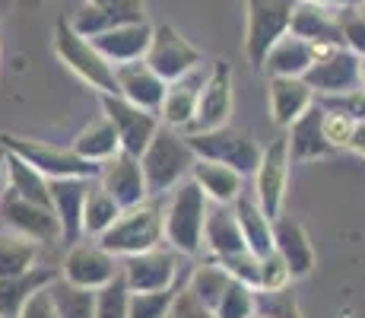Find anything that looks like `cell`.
<instances>
[{
    "mask_svg": "<svg viewBox=\"0 0 365 318\" xmlns=\"http://www.w3.org/2000/svg\"><path fill=\"white\" fill-rule=\"evenodd\" d=\"M163 197L150 194L146 201L133 204V207H124L118 214V220L102 232L96 242L102 245L105 252H111L115 258H128V254L146 252L163 245Z\"/></svg>",
    "mask_w": 365,
    "mask_h": 318,
    "instance_id": "cell-1",
    "label": "cell"
},
{
    "mask_svg": "<svg viewBox=\"0 0 365 318\" xmlns=\"http://www.w3.org/2000/svg\"><path fill=\"white\" fill-rule=\"evenodd\" d=\"M137 159H140V169H143L150 194L165 197L181 179L191 175V162L197 156H194L187 137H181L175 127L159 124L156 134L150 137V144L143 146V153H140Z\"/></svg>",
    "mask_w": 365,
    "mask_h": 318,
    "instance_id": "cell-2",
    "label": "cell"
},
{
    "mask_svg": "<svg viewBox=\"0 0 365 318\" xmlns=\"http://www.w3.org/2000/svg\"><path fill=\"white\" fill-rule=\"evenodd\" d=\"M207 194L187 175L168 191L163 210V239L181 254H197L203 249V217H207Z\"/></svg>",
    "mask_w": 365,
    "mask_h": 318,
    "instance_id": "cell-3",
    "label": "cell"
},
{
    "mask_svg": "<svg viewBox=\"0 0 365 318\" xmlns=\"http://www.w3.org/2000/svg\"><path fill=\"white\" fill-rule=\"evenodd\" d=\"M185 137L191 144L194 156L226 162V166H232L242 175H255L264 153V146L255 140V134L242 131V127H229V124L213 127V131H200V134H185Z\"/></svg>",
    "mask_w": 365,
    "mask_h": 318,
    "instance_id": "cell-4",
    "label": "cell"
},
{
    "mask_svg": "<svg viewBox=\"0 0 365 318\" xmlns=\"http://www.w3.org/2000/svg\"><path fill=\"white\" fill-rule=\"evenodd\" d=\"M54 54H58L83 83H89L96 93H118L115 64L105 61L102 54L96 51L93 41L83 39V35L70 23H64V19L54 26Z\"/></svg>",
    "mask_w": 365,
    "mask_h": 318,
    "instance_id": "cell-5",
    "label": "cell"
},
{
    "mask_svg": "<svg viewBox=\"0 0 365 318\" xmlns=\"http://www.w3.org/2000/svg\"><path fill=\"white\" fill-rule=\"evenodd\" d=\"M0 146L16 156H23L32 169H38L45 179H64V175H80V179H99V162H89L76 156L73 150L64 146H51L45 140L29 137H13V134H0Z\"/></svg>",
    "mask_w": 365,
    "mask_h": 318,
    "instance_id": "cell-6",
    "label": "cell"
},
{
    "mask_svg": "<svg viewBox=\"0 0 365 318\" xmlns=\"http://www.w3.org/2000/svg\"><path fill=\"white\" fill-rule=\"evenodd\" d=\"M299 0H248V19H245V51L248 61L261 70L264 54L277 39L289 32L292 13Z\"/></svg>",
    "mask_w": 365,
    "mask_h": 318,
    "instance_id": "cell-7",
    "label": "cell"
},
{
    "mask_svg": "<svg viewBox=\"0 0 365 318\" xmlns=\"http://www.w3.org/2000/svg\"><path fill=\"white\" fill-rule=\"evenodd\" d=\"M0 226L16 236L32 239L35 245H54L61 242V220L54 217L51 207L32 204L26 197L13 194L6 185H0Z\"/></svg>",
    "mask_w": 365,
    "mask_h": 318,
    "instance_id": "cell-8",
    "label": "cell"
},
{
    "mask_svg": "<svg viewBox=\"0 0 365 318\" xmlns=\"http://www.w3.org/2000/svg\"><path fill=\"white\" fill-rule=\"evenodd\" d=\"M302 80L312 86L314 96H346L362 89L359 80V54L349 48H327L324 54L312 61V67L302 74Z\"/></svg>",
    "mask_w": 365,
    "mask_h": 318,
    "instance_id": "cell-9",
    "label": "cell"
},
{
    "mask_svg": "<svg viewBox=\"0 0 365 318\" xmlns=\"http://www.w3.org/2000/svg\"><path fill=\"white\" fill-rule=\"evenodd\" d=\"M99 99H102V115L115 124V134H118L121 150L130 153V156H140L143 146L150 144V137L156 134V127L163 124L159 121V115L128 102V99L118 96V93H99Z\"/></svg>",
    "mask_w": 365,
    "mask_h": 318,
    "instance_id": "cell-10",
    "label": "cell"
},
{
    "mask_svg": "<svg viewBox=\"0 0 365 318\" xmlns=\"http://www.w3.org/2000/svg\"><path fill=\"white\" fill-rule=\"evenodd\" d=\"M58 271H61V280L96 293V289H102L121 274V261L111 252H105L99 242H73Z\"/></svg>",
    "mask_w": 365,
    "mask_h": 318,
    "instance_id": "cell-11",
    "label": "cell"
},
{
    "mask_svg": "<svg viewBox=\"0 0 365 318\" xmlns=\"http://www.w3.org/2000/svg\"><path fill=\"white\" fill-rule=\"evenodd\" d=\"M229 118H232V67L220 61L203 80L197 93V109H194L191 121L185 124V134L213 131V127L229 124Z\"/></svg>",
    "mask_w": 365,
    "mask_h": 318,
    "instance_id": "cell-12",
    "label": "cell"
},
{
    "mask_svg": "<svg viewBox=\"0 0 365 318\" xmlns=\"http://www.w3.org/2000/svg\"><path fill=\"white\" fill-rule=\"evenodd\" d=\"M143 61L163 76L165 83L178 80V76L191 74L194 67H200L203 58L200 51L191 45V41L181 39V32L175 26H153V39H150V48H146Z\"/></svg>",
    "mask_w": 365,
    "mask_h": 318,
    "instance_id": "cell-13",
    "label": "cell"
},
{
    "mask_svg": "<svg viewBox=\"0 0 365 318\" xmlns=\"http://www.w3.org/2000/svg\"><path fill=\"white\" fill-rule=\"evenodd\" d=\"M289 140L277 137L270 146L261 153V162L255 169V182H257V207L267 217H279L283 214V197H286V185H289Z\"/></svg>",
    "mask_w": 365,
    "mask_h": 318,
    "instance_id": "cell-14",
    "label": "cell"
},
{
    "mask_svg": "<svg viewBox=\"0 0 365 318\" xmlns=\"http://www.w3.org/2000/svg\"><path fill=\"white\" fill-rule=\"evenodd\" d=\"M121 274L124 284L130 293H146V289H165L175 284V274H178V258L175 252L165 249H146L137 254H128L121 261Z\"/></svg>",
    "mask_w": 365,
    "mask_h": 318,
    "instance_id": "cell-15",
    "label": "cell"
},
{
    "mask_svg": "<svg viewBox=\"0 0 365 318\" xmlns=\"http://www.w3.org/2000/svg\"><path fill=\"white\" fill-rule=\"evenodd\" d=\"M99 185L115 197L121 207H133V204L146 201L150 197V188H146L143 169H140V159L130 156V153L118 150L111 159H105L99 166Z\"/></svg>",
    "mask_w": 365,
    "mask_h": 318,
    "instance_id": "cell-16",
    "label": "cell"
},
{
    "mask_svg": "<svg viewBox=\"0 0 365 318\" xmlns=\"http://www.w3.org/2000/svg\"><path fill=\"white\" fill-rule=\"evenodd\" d=\"M96 179H80V175H64V179H48V194H51V210L61 220V236L64 242H80L83 236V204L86 191Z\"/></svg>",
    "mask_w": 365,
    "mask_h": 318,
    "instance_id": "cell-17",
    "label": "cell"
},
{
    "mask_svg": "<svg viewBox=\"0 0 365 318\" xmlns=\"http://www.w3.org/2000/svg\"><path fill=\"white\" fill-rule=\"evenodd\" d=\"M115 83H118V96H124L128 102L140 105V109H146V111H159L165 86H168L143 58L128 61V64H115Z\"/></svg>",
    "mask_w": 365,
    "mask_h": 318,
    "instance_id": "cell-18",
    "label": "cell"
},
{
    "mask_svg": "<svg viewBox=\"0 0 365 318\" xmlns=\"http://www.w3.org/2000/svg\"><path fill=\"white\" fill-rule=\"evenodd\" d=\"M150 39H153V26L146 19H137V23L108 26V29L93 35L89 41H93L96 51L108 64H128V61L143 58L146 48H150Z\"/></svg>",
    "mask_w": 365,
    "mask_h": 318,
    "instance_id": "cell-19",
    "label": "cell"
},
{
    "mask_svg": "<svg viewBox=\"0 0 365 318\" xmlns=\"http://www.w3.org/2000/svg\"><path fill=\"white\" fill-rule=\"evenodd\" d=\"M273 249L279 252V258L286 261L292 280L296 277H308L314 267V249L308 242V232L296 217H273Z\"/></svg>",
    "mask_w": 365,
    "mask_h": 318,
    "instance_id": "cell-20",
    "label": "cell"
},
{
    "mask_svg": "<svg viewBox=\"0 0 365 318\" xmlns=\"http://www.w3.org/2000/svg\"><path fill=\"white\" fill-rule=\"evenodd\" d=\"M207 74L210 70H203V67H194L191 74H185V76H178V80H172L165 86V96H163V105H159V121L168 124V127H175V131H185V124L191 121V115H194V109H197V93H200V86H203V80H207Z\"/></svg>",
    "mask_w": 365,
    "mask_h": 318,
    "instance_id": "cell-21",
    "label": "cell"
},
{
    "mask_svg": "<svg viewBox=\"0 0 365 318\" xmlns=\"http://www.w3.org/2000/svg\"><path fill=\"white\" fill-rule=\"evenodd\" d=\"M203 249L213 258L245 252L242 226L235 220L232 204H210L207 207V217H203Z\"/></svg>",
    "mask_w": 365,
    "mask_h": 318,
    "instance_id": "cell-22",
    "label": "cell"
},
{
    "mask_svg": "<svg viewBox=\"0 0 365 318\" xmlns=\"http://www.w3.org/2000/svg\"><path fill=\"white\" fill-rule=\"evenodd\" d=\"M267 93H270L273 121L279 127H289L299 115H305V111L314 105L312 86H308L302 76H270Z\"/></svg>",
    "mask_w": 365,
    "mask_h": 318,
    "instance_id": "cell-23",
    "label": "cell"
},
{
    "mask_svg": "<svg viewBox=\"0 0 365 318\" xmlns=\"http://www.w3.org/2000/svg\"><path fill=\"white\" fill-rule=\"evenodd\" d=\"M289 32L299 35V39L312 41V45H343V35H340V26H336V16H334V6H324V4H312V0H299L296 13H292V23H289Z\"/></svg>",
    "mask_w": 365,
    "mask_h": 318,
    "instance_id": "cell-24",
    "label": "cell"
},
{
    "mask_svg": "<svg viewBox=\"0 0 365 318\" xmlns=\"http://www.w3.org/2000/svg\"><path fill=\"white\" fill-rule=\"evenodd\" d=\"M191 179L197 182V188L207 194L210 204H232L245 191V175L235 172L226 162H213V159L197 156L191 162Z\"/></svg>",
    "mask_w": 365,
    "mask_h": 318,
    "instance_id": "cell-25",
    "label": "cell"
},
{
    "mask_svg": "<svg viewBox=\"0 0 365 318\" xmlns=\"http://www.w3.org/2000/svg\"><path fill=\"white\" fill-rule=\"evenodd\" d=\"M58 277H61L58 267H45V264H35L23 274H13V277H0V318H19V309L26 306V299L35 289L48 287Z\"/></svg>",
    "mask_w": 365,
    "mask_h": 318,
    "instance_id": "cell-26",
    "label": "cell"
},
{
    "mask_svg": "<svg viewBox=\"0 0 365 318\" xmlns=\"http://www.w3.org/2000/svg\"><path fill=\"white\" fill-rule=\"evenodd\" d=\"M314 54H312V41L299 39V35L286 32L283 39H277L270 45V51L264 54L261 70H267L270 76H302L312 67Z\"/></svg>",
    "mask_w": 365,
    "mask_h": 318,
    "instance_id": "cell-27",
    "label": "cell"
},
{
    "mask_svg": "<svg viewBox=\"0 0 365 318\" xmlns=\"http://www.w3.org/2000/svg\"><path fill=\"white\" fill-rule=\"evenodd\" d=\"M235 210V220L242 226V239H245V249L257 258H264L267 252H273V220L257 207L255 197H245L238 194L232 201Z\"/></svg>",
    "mask_w": 365,
    "mask_h": 318,
    "instance_id": "cell-28",
    "label": "cell"
},
{
    "mask_svg": "<svg viewBox=\"0 0 365 318\" xmlns=\"http://www.w3.org/2000/svg\"><path fill=\"white\" fill-rule=\"evenodd\" d=\"M321 105H312L305 115H299L296 121L286 127V140H289V156L296 159H318V156H331V144L321 134Z\"/></svg>",
    "mask_w": 365,
    "mask_h": 318,
    "instance_id": "cell-29",
    "label": "cell"
},
{
    "mask_svg": "<svg viewBox=\"0 0 365 318\" xmlns=\"http://www.w3.org/2000/svg\"><path fill=\"white\" fill-rule=\"evenodd\" d=\"M4 185L10 188L13 194L26 197V201H32V204H45V207H51V194H48V179L38 172V169H32L23 156H16V153H10V150H4Z\"/></svg>",
    "mask_w": 365,
    "mask_h": 318,
    "instance_id": "cell-30",
    "label": "cell"
},
{
    "mask_svg": "<svg viewBox=\"0 0 365 318\" xmlns=\"http://www.w3.org/2000/svg\"><path fill=\"white\" fill-rule=\"evenodd\" d=\"M70 150L76 153V156L89 159V162H102L111 159L118 150H121V144H118V134H115V124L108 121V118H99V121H93L89 127H83L80 134H76V140L70 144Z\"/></svg>",
    "mask_w": 365,
    "mask_h": 318,
    "instance_id": "cell-31",
    "label": "cell"
},
{
    "mask_svg": "<svg viewBox=\"0 0 365 318\" xmlns=\"http://www.w3.org/2000/svg\"><path fill=\"white\" fill-rule=\"evenodd\" d=\"M121 210H124L121 204H118L115 197L99 185V182H93L89 191H86V204H83V236L99 239L102 232L118 220Z\"/></svg>",
    "mask_w": 365,
    "mask_h": 318,
    "instance_id": "cell-32",
    "label": "cell"
},
{
    "mask_svg": "<svg viewBox=\"0 0 365 318\" xmlns=\"http://www.w3.org/2000/svg\"><path fill=\"white\" fill-rule=\"evenodd\" d=\"M38 249L41 245H35L32 239L16 236V232L0 226V277H13V274L35 267L38 264Z\"/></svg>",
    "mask_w": 365,
    "mask_h": 318,
    "instance_id": "cell-33",
    "label": "cell"
},
{
    "mask_svg": "<svg viewBox=\"0 0 365 318\" xmlns=\"http://www.w3.org/2000/svg\"><path fill=\"white\" fill-rule=\"evenodd\" d=\"M51 296L58 306V318H96V293L73 287L67 280H51Z\"/></svg>",
    "mask_w": 365,
    "mask_h": 318,
    "instance_id": "cell-34",
    "label": "cell"
},
{
    "mask_svg": "<svg viewBox=\"0 0 365 318\" xmlns=\"http://www.w3.org/2000/svg\"><path fill=\"white\" fill-rule=\"evenodd\" d=\"M257 312V289L242 284V280H229V287L222 289L220 302L213 306L216 318H255Z\"/></svg>",
    "mask_w": 365,
    "mask_h": 318,
    "instance_id": "cell-35",
    "label": "cell"
},
{
    "mask_svg": "<svg viewBox=\"0 0 365 318\" xmlns=\"http://www.w3.org/2000/svg\"><path fill=\"white\" fill-rule=\"evenodd\" d=\"M229 271L220 264V261H213V264H200L197 271L191 274V280H187V289H191L194 296L203 302L207 309H213L216 302H220L222 289L229 287Z\"/></svg>",
    "mask_w": 365,
    "mask_h": 318,
    "instance_id": "cell-36",
    "label": "cell"
},
{
    "mask_svg": "<svg viewBox=\"0 0 365 318\" xmlns=\"http://www.w3.org/2000/svg\"><path fill=\"white\" fill-rule=\"evenodd\" d=\"M334 16H336V26H340L343 45L356 54H365V13L359 10V0L334 6Z\"/></svg>",
    "mask_w": 365,
    "mask_h": 318,
    "instance_id": "cell-37",
    "label": "cell"
},
{
    "mask_svg": "<svg viewBox=\"0 0 365 318\" xmlns=\"http://www.w3.org/2000/svg\"><path fill=\"white\" fill-rule=\"evenodd\" d=\"M175 299V289H146V293H128V318H165Z\"/></svg>",
    "mask_w": 365,
    "mask_h": 318,
    "instance_id": "cell-38",
    "label": "cell"
},
{
    "mask_svg": "<svg viewBox=\"0 0 365 318\" xmlns=\"http://www.w3.org/2000/svg\"><path fill=\"white\" fill-rule=\"evenodd\" d=\"M353 131H356V118L353 115H346V111H340V109H331V105L321 111V134H324V140L331 144L334 153L336 150H349Z\"/></svg>",
    "mask_w": 365,
    "mask_h": 318,
    "instance_id": "cell-39",
    "label": "cell"
},
{
    "mask_svg": "<svg viewBox=\"0 0 365 318\" xmlns=\"http://www.w3.org/2000/svg\"><path fill=\"white\" fill-rule=\"evenodd\" d=\"M128 293L130 289L124 284V274L96 289V318H128Z\"/></svg>",
    "mask_w": 365,
    "mask_h": 318,
    "instance_id": "cell-40",
    "label": "cell"
},
{
    "mask_svg": "<svg viewBox=\"0 0 365 318\" xmlns=\"http://www.w3.org/2000/svg\"><path fill=\"white\" fill-rule=\"evenodd\" d=\"M257 312L270 318H302L296 296L289 293V287L283 289H257Z\"/></svg>",
    "mask_w": 365,
    "mask_h": 318,
    "instance_id": "cell-41",
    "label": "cell"
},
{
    "mask_svg": "<svg viewBox=\"0 0 365 318\" xmlns=\"http://www.w3.org/2000/svg\"><path fill=\"white\" fill-rule=\"evenodd\" d=\"M289 284H292V274L277 249L267 252L264 258H257V289H283Z\"/></svg>",
    "mask_w": 365,
    "mask_h": 318,
    "instance_id": "cell-42",
    "label": "cell"
},
{
    "mask_svg": "<svg viewBox=\"0 0 365 318\" xmlns=\"http://www.w3.org/2000/svg\"><path fill=\"white\" fill-rule=\"evenodd\" d=\"M86 4L96 6V10H99L111 26L146 19V4H143V0H86Z\"/></svg>",
    "mask_w": 365,
    "mask_h": 318,
    "instance_id": "cell-43",
    "label": "cell"
},
{
    "mask_svg": "<svg viewBox=\"0 0 365 318\" xmlns=\"http://www.w3.org/2000/svg\"><path fill=\"white\" fill-rule=\"evenodd\" d=\"M216 261L229 271V277H235V280H242V284L257 289V254H251L248 249H245V252L226 254V258H216Z\"/></svg>",
    "mask_w": 365,
    "mask_h": 318,
    "instance_id": "cell-44",
    "label": "cell"
},
{
    "mask_svg": "<svg viewBox=\"0 0 365 318\" xmlns=\"http://www.w3.org/2000/svg\"><path fill=\"white\" fill-rule=\"evenodd\" d=\"M165 318H216V315H213V309L203 306L191 289L181 287V289H175V299H172V306H168Z\"/></svg>",
    "mask_w": 365,
    "mask_h": 318,
    "instance_id": "cell-45",
    "label": "cell"
},
{
    "mask_svg": "<svg viewBox=\"0 0 365 318\" xmlns=\"http://www.w3.org/2000/svg\"><path fill=\"white\" fill-rule=\"evenodd\" d=\"M19 318H58V306H54L51 284L35 289L29 299H26V306L19 309Z\"/></svg>",
    "mask_w": 365,
    "mask_h": 318,
    "instance_id": "cell-46",
    "label": "cell"
},
{
    "mask_svg": "<svg viewBox=\"0 0 365 318\" xmlns=\"http://www.w3.org/2000/svg\"><path fill=\"white\" fill-rule=\"evenodd\" d=\"M327 105L353 115L356 121H365V89H356V93H346V96H334V99H327Z\"/></svg>",
    "mask_w": 365,
    "mask_h": 318,
    "instance_id": "cell-47",
    "label": "cell"
},
{
    "mask_svg": "<svg viewBox=\"0 0 365 318\" xmlns=\"http://www.w3.org/2000/svg\"><path fill=\"white\" fill-rule=\"evenodd\" d=\"M349 150L365 156V121H356V131H353V140H349Z\"/></svg>",
    "mask_w": 365,
    "mask_h": 318,
    "instance_id": "cell-48",
    "label": "cell"
},
{
    "mask_svg": "<svg viewBox=\"0 0 365 318\" xmlns=\"http://www.w3.org/2000/svg\"><path fill=\"white\" fill-rule=\"evenodd\" d=\"M312 4H324V6H343V4H356V0H312Z\"/></svg>",
    "mask_w": 365,
    "mask_h": 318,
    "instance_id": "cell-49",
    "label": "cell"
},
{
    "mask_svg": "<svg viewBox=\"0 0 365 318\" xmlns=\"http://www.w3.org/2000/svg\"><path fill=\"white\" fill-rule=\"evenodd\" d=\"M359 80H362V89H365V54H359Z\"/></svg>",
    "mask_w": 365,
    "mask_h": 318,
    "instance_id": "cell-50",
    "label": "cell"
},
{
    "mask_svg": "<svg viewBox=\"0 0 365 318\" xmlns=\"http://www.w3.org/2000/svg\"><path fill=\"white\" fill-rule=\"evenodd\" d=\"M0 185H4V146H0Z\"/></svg>",
    "mask_w": 365,
    "mask_h": 318,
    "instance_id": "cell-51",
    "label": "cell"
},
{
    "mask_svg": "<svg viewBox=\"0 0 365 318\" xmlns=\"http://www.w3.org/2000/svg\"><path fill=\"white\" fill-rule=\"evenodd\" d=\"M13 0H0V13H6V6H10Z\"/></svg>",
    "mask_w": 365,
    "mask_h": 318,
    "instance_id": "cell-52",
    "label": "cell"
},
{
    "mask_svg": "<svg viewBox=\"0 0 365 318\" xmlns=\"http://www.w3.org/2000/svg\"><path fill=\"white\" fill-rule=\"evenodd\" d=\"M359 10H362V13H365V0H359Z\"/></svg>",
    "mask_w": 365,
    "mask_h": 318,
    "instance_id": "cell-53",
    "label": "cell"
},
{
    "mask_svg": "<svg viewBox=\"0 0 365 318\" xmlns=\"http://www.w3.org/2000/svg\"><path fill=\"white\" fill-rule=\"evenodd\" d=\"M255 318H270V315H261V312H255Z\"/></svg>",
    "mask_w": 365,
    "mask_h": 318,
    "instance_id": "cell-54",
    "label": "cell"
}]
</instances>
